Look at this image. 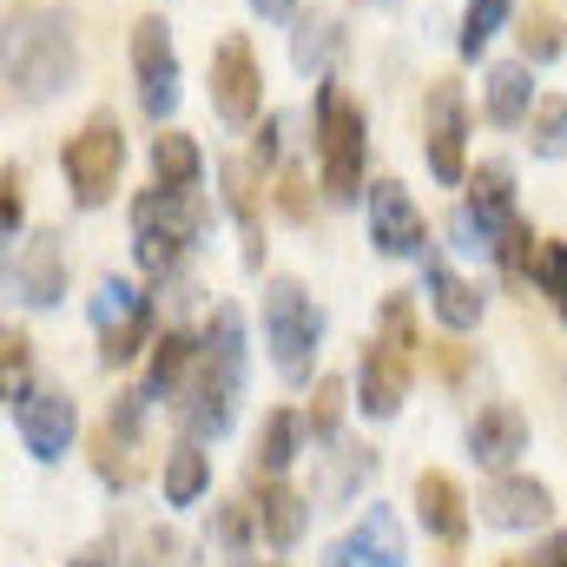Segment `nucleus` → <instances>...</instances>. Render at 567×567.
<instances>
[{"mask_svg":"<svg viewBox=\"0 0 567 567\" xmlns=\"http://www.w3.org/2000/svg\"><path fill=\"white\" fill-rule=\"evenodd\" d=\"M198 178H205V158H198L192 133H158V140H152V185L198 192Z\"/></svg>","mask_w":567,"mask_h":567,"instance_id":"obj_25","label":"nucleus"},{"mask_svg":"<svg viewBox=\"0 0 567 567\" xmlns=\"http://www.w3.org/2000/svg\"><path fill=\"white\" fill-rule=\"evenodd\" d=\"M416 515H423V528L442 548H462L468 542V495H462L455 475H442V468H423L416 475Z\"/></svg>","mask_w":567,"mask_h":567,"instance_id":"obj_14","label":"nucleus"},{"mask_svg":"<svg viewBox=\"0 0 567 567\" xmlns=\"http://www.w3.org/2000/svg\"><path fill=\"white\" fill-rule=\"evenodd\" d=\"M140 567H192V548L172 528H145L140 535Z\"/></svg>","mask_w":567,"mask_h":567,"instance_id":"obj_38","label":"nucleus"},{"mask_svg":"<svg viewBox=\"0 0 567 567\" xmlns=\"http://www.w3.org/2000/svg\"><path fill=\"white\" fill-rule=\"evenodd\" d=\"M192 370H198V337H185V330L152 337V377H145V396H178V390L192 383Z\"/></svg>","mask_w":567,"mask_h":567,"instance_id":"obj_21","label":"nucleus"},{"mask_svg":"<svg viewBox=\"0 0 567 567\" xmlns=\"http://www.w3.org/2000/svg\"><path fill=\"white\" fill-rule=\"evenodd\" d=\"M350 567H410V542H403V522L377 502L357 528H350Z\"/></svg>","mask_w":567,"mask_h":567,"instance_id":"obj_17","label":"nucleus"},{"mask_svg":"<svg viewBox=\"0 0 567 567\" xmlns=\"http://www.w3.org/2000/svg\"><path fill=\"white\" fill-rule=\"evenodd\" d=\"M528 449V416L515 403H482V416L468 423V455L482 468H508Z\"/></svg>","mask_w":567,"mask_h":567,"instance_id":"obj_15","label":"nucleus"},{"mask_svg":"<svg viewBox=\"0 0 567 567\" xmlns=\"http://www.w3.org/2000/svg\"><path fill=\"white\" fill-rule=\"evenodd\" d=\"M423 158H429V178H442V185L468 178V100H462V80H429Z\"/></svg>","mask_w":567,"mask_h":567,"instance_id":"obj_7","label":"nucleus"},{"mask_svg":"<svg viewBox=\"0 0 567 567\" xmlns=\"http://www.w3.org/2000/svg\"><path fill=\"white\" fill-rule=\"evenodd\" d=\"M548 515H555V495H548V482H535V475H495V482L482 488V522H488V528L522 535V528H548Z\"/></svg>","mask_w":567,"mask_h":567,"instance_id":"obj_13","label":"nucleus"},{"mask_svg":"<svg viewBox=\"0 0 567 567\" xmlns=\"http://www.w3.org/2000/svg\"><path fill=\"white\" fill-rule=\"evenodd\" d=\"M278 205H284V218H310V185H303L297 172L278 185Z\"/></svg>","mask_w":567,"mask_h":567,"instance_id":"obj_41","label":"nucleus"},{"mask_svg":"<svg viewBox=\"0 0 567 567\" xmlns=\"http://www.w3.org/2000/svg\"><path fill=\"white\" fill-rule=\"evenodd\" d=\"M205 488H212V455H205L198 442H178V449L165 455V502H172V508H192Z\"/></svg>","mask_w":567,"mask_h":567,"instance_id":"obj_26","label":"nucleus"},{"mask_svg":"<svg viewBox=\"0 0 567 567\" xmlns=\"http://www.w3.org/2000/svg\"><path fill=\"white\" fill-rule=\"evenodd\" d=\"M416 350H423V337H416V303H410V290H390L383 310H377V337L363 343V363H357V410H363V416L390 423V416L403 410V396H410V383H416V363H423Z\"/></svg>","mask_w":567,"mask_h":567,"instance_id":"obj_2","label":"nucleus"},{"mask_svg":"<svg viewBox=\"0 0 567 567\" xmlns=\"http://www.w3.org/2000/svg\"><path fill=\"white\" fill-rule=\"evenodd\" d=\"M423 290H429V310L442 317V330H455V337H462V330H475V323H482V310H488V297H482L468 278H455L449 265H429Z\"/></svg>","mask_w":567,"mask_h":567,"instance_id":"obj_18","label":"nucleus"},{"mask_svg":"<svg viewBox=\"0 0 567 567\" xmlns=\"http://www.w3.org/2000/svg\"><path fill=\"white\" fill-rule=\"evenodd\" d=\"M330 53H337V20H330V13H297V33H290L297 73H323Z\"/></svg>","mask_w":567,"mask_h":567,"instance_id":"obj_29","label":"nucleus"},{"mask_svg":"<svg viewBox=\"0 0 567 567\" xmlns=\"http://www.w3.org/2000/svg\"><path fill=\"white\" fill-rule=\"evenodd\" d=\"M13 290H20V303H33V310L60 303V290H66V258H60V238H53V231H40V238L20 251Z\"/></svg>","mask_w":567,"mask_h":567,"instance_id":"obj_16","label":"nucleus"},{"mask_svg":"<svg viewBox=\"0 0 567 567\" xmlns=\"http://www.w3.org/2000/svg\"><path fill=\"white\" fill-rule=\"evenodd\" d=\"M212 113H218V126H258V113H265L258 53H251V40H238V33L212 47Z\"/></svg>","mask_w":567,"mask_h":567,"instance_id":"obj_9","label":"nucleus"},{"mask_svg":"<svg viewBox=\"0 0 567 567\" xmlns=\"http://www.w3.org/2000/svg\"><path fill=\"white\" fill-rule=\"evenodd\" d=\"M13 423H20V442H27L33 462H60L80 435V410H73L66 390H27L13 403Z\"/></svg>","mask_w":567,"mask_h":567,"instance_id":"obj_12","label":"nucleus"},{"mask_svg":"<svg viewBox=\"0 0 567 567\" xmlns=\"http://www.w3.org/2000/svg\"><path fill=\"white\" fill-rule=\"evenodd\" d=\"M284 126H278V120H271V126H258V165H278V152H284Z\"/></svg>","mask_w":567,"mask_h":567,"instance_id":"obj_42","label":"nucleus"},{"mask_svg":"<svg viewBox=\"0 0 567 567\" xmlns=\"http://www.w3.org/2000/svg\"><path fill=\"white\" fill-rule=\"evenodd\" d=\"M80 20L66 7H47V0H27L7 13L0 27V80L13 100L27 106H47L60 100L73 80H80Z\"/></svg>","mask_w":567,"mask_h":567,"instance_id":"obj_1","label":"nucleus"},{"mask_svg":"<svg viewBox=\"0 0 567 567\" xmlns=\"http://www.w3.org/2000/svg\"><path fill=\"white\" fill-rule=\"evenodd\" d=\"M205 225H212V212H205V198H198V192L152 185V192L133 198V251H140V265L152 271V278L178 271V265H185V251L205 238Z\"/></svg>","mask_w":567,"mask_h":567,"instance_id":"obj_4","label":"nucleus"},{"mask_svg":"<svg viewBox=\"0 0 567 567\" xmlns=\"http://www.w3.org/2000/svg\"><path fill=\"white\" fill-rule=\"evenodd\" d=\"M145 390H126V396H113V410H106V423L93 429V475L106 482V488H133L145 475Z\"/></svg>","mask_w":567,"mask_h":567,"instance_id":"obj_8","label":"nucleus"},{"mask_svg":"<svg viewBox=\"0 0 567 567\" xmlns=\"http://www.w3.org/2000/svg\"><path fill=\"white\" fill-rule=\"evenodd\" d=\"M535 245H542V238H535V225H528L522 212H508V218L488 225V251H495V265H502L508 278H528V271H535Z\"/></svg>","mask_w":567,"mask_h":567,"instance_id":"obj_27","label":"nucleus"},{"mask_svg":"<svg viewBox=\"0 0 567 567\" xmlns=\"http://www.w3.org/2000/svg\"><path fill=\"white\" fill-rule=\"evenodd\" d=\"M27 390H33V343L27 330L0 323V403H20Z\"/></svg>","mask_w":567,"mask_h":567,"instance_id":"obj_30","label":"nucleus"},{"mask_svg":"<svg viewBox=\"0 0 567 567\" xmlns=\"http://www.w3.org/2000/svg\"><path fill=\"white\" fill-rule=\"evenodd\" d=\"M145 297L133 290L126 278H100V290H93V323L106 330V323H126V317H140Z\"/></svg>","mask_w":567,"mask_h":567,"instance_id":"obj_36","label":"nucleus"},{"mask_svg":"<svg viewBox=\"0 0 567 567\" xmlns=\"http://www.w3.org/2000/svg\"><path fill=\"white\" fill-rule=\"evenodd\" d=\"M66 567H113V555H106V548H86V555H73Z\"/></svg>","mask_w":567,"mask_h":567,"instance_id":"obj_45","label":"nucleus"},{"mask_svg":"<svg viewBox=\"0 0 567 567\" xmlns=\"http://www.w3.org/2000/svg\"><path fill=\"white\" fill-rule=\"evenodd\" d=\"M370 245L383 258H423L429 218L416 212V198L403 192V178H377L370 185Z\"/></svg>","mask_w":567,"mask_h":567,"instance_id":"obj_11","label":"nucleus"},{"mask_svg":"<svg viewBox=\"0 0 567 567\" xmlns=\"http://www.w3.org/2000/svg\"><path fill=\"white\" fill-rule=\"evenodd\" d=\"M462 370H468V357H462V343H442V377H449V383H455V377H462Z\"/></svg>","mask_w":567,"mask_h":567,"instance_id":"obj_44","label":"nucleus"},{"mask_svg":"<svg viewBox=\"0 0 567 567\" xmlns=\"http://www.w3.org/2000/svg\"><path fill=\"white\" fill-rule=\"evenodd\" d=\"M297 435H303L297 410H271V416H265V429H258V468H265V475H284V468L297 462Z\"/></svg>","mask_w":567,"mask_h":567,"instance_id":"obj_31","label":"nucleus"},{"mask_svg":"<svg viewBox=\"0 0 567 567\" xmlns=\"http://www.w3.org/2000/svg\"><path fill=\"white\" fill-rule=\"evenodd\" d=\"M468 212L482 218V231L515 212V165H508V158H482V165L468 172Z\"/></svg>","mask_w":567,"mask_h":567,"instance_id":"obj_24","label":"nucleus"},{"mask_svg":"<svg viewBox=\"0 0 567 567\" xmlns=\"http://www.w3.org/2000/svg\"><path fill=\"white\" fill-rule=\"evenodd\" d=\"M528 278H535V290L567 317V238H542V245H535V271H528Z\"/></svg>","mask_w":567,"mask_h":567,"instance_id":"obj_34","label":"nucleus"},{"mask_svg":"<svg viewBox=\"0 0 567 567\" xmlns=\"http://www.w3.org/2000/svg\"><path fill=\"white\" fill-rule=\"evenodd\" d=\"M317 178H323V198L330 205H350L370 192V126H363V106L323 80L317 93Z\"/></svg>","mask_w":567,"mask_h":567,"instance_id":"obj_3","label":"nucleus"},{"mask_svg":"<svg viewBox=\"0 0 567 567\" xmlns=\"http://www.w3.org/2000/svg\"><path fill=\"white\" fill-rule=\"evenodd\" d=\"M323 462H330V468L317 475V502H323V508H343V502L370 482V468H377V455H370L363 442H337Z\"/></svg>","mask_w":567,"mask_h":567,"instance_id":"obj_23","label":"nucleus"},{"mask_svg":"<svg viewBox=\"0 0 567 567\" xmlns=\"http://www.w3.org/2000/svg\"><path fill=\"white\" fill-rule=\"evenodd\" d=\"M528 152L535 158H561L567 152V100L561 93H535V106H528Z\"/></svg>","mask_w":567,"mask_h":567,"instance_id":"obj_28","label":"nucleus"},{"mask_svg":"<svg viewBox=\"0 0 567 567\" xmlns=\"http://www.w3.org/2000/svg\"><path fill=\"white\" fill-rule=\"evenodd\" d=\"M133 80H140V106L152 120H165L178 106V53H172V27L158 13L133 20Z\"/></svg>","mask_w":567,"mask_h":567,"instance_id":"obj_10","label":"nucleus"},{"mask_svg":"<svg viewBox=\"0 0 567 567\" xmlns=\"http://www.w3.org/2000/svg\"><path fill=\"white\" fill-rule=\"evenodd\" d=\"M515 40H522V60H535V66H548V60L561 53V27H555V13H548V7H535V13H522V27H515Z\"/></svg>","mask_w":567,"mask_h":567,"instance_id":"obj_35","label":"nucleus"},{"mask_svg":"<svg viewBox=\"0 0 567 567\" xmlns=\"http://www.w3.org/2000/svg\"><path fill=\"white\" fill-rule=\"evenodd\" d=\"M317 337H323L317 297L297 278H271V290H265V343H271V363H278L284 383H303V377H310Z\"/></svg>","mask_w":567,"mask_h":567,"instance_id":"obj_5","label":"nucleus"},{"mask_svg":"<svg viewBox=\"0 0 567 567\" xmlns=\"http://www.w3.org/2000/svg\"><path fill=\"white\" fill-rule=\"evenodd\" d=\"M60 172H66V185H73V198L93 212V205H106L113 192H120V172H126V133H120V120L113 113H93L66 152H60Z\"/></svg>","mask_w":567,"mask_h":567,"instance_id":"obj_6","label":"nucleus"},{"mask_svg":"<svg viewBox=\"0 0 567 567\" xmlns=\"http://www.w3.org/2000/svg\"><path fill=\"white\" fill-rule=\"evenodd\" d=\"M218 185H225V205H231V218H238V231H245V265L258 271V265H265V225H258V172H251L245 158H225V165H218Z\"/></svg>","mask_w":567,"mask_h":567,"instance_id":"obj_20","label":"nucleus"},{"mask_svg":"<svg viewBox=\"0 0 567 567\" xmlns=\"http://www.w3.org/2000/svg\"><path fill=\"white\" fill-rule=\"evenodd\" d=\"M535 106V80H528V60H508V66H488L482 80V120L488 126H522Z\"/></svg>","mask_w":567,"mask_h":567,"instance_id":"obj_19","label":"nucleus"},{"mask_svg":"<svg viewBox=\"0 0 567 567\" xmlns=\"http://www.w3.org/2000/svg\"><path fill=\"white\" fill-rule=\"evenodd\" d=\"M258 535L271 542V548H297V535H303V495L297 488H284L278 475L271 482H258Z\"/></svg>","mask_w":567,"mask_h":567,"instance_id":"obj_22","label":"nucleus"},{"mask_svg":"<svg viewBox=\"0 0 567 567\" xmlns=\"http://www.w3.org/2000/svg\"><path fill=\"white\" fill-rule=\"evenodd\" d=\"M20 218H27V198H20V165H7V172H0V245L20 231Z\"/></svg>","mask_w":567,"mask_h":567,"instance_id":"obj_40","label":"nucleus"},{"mask_svg":"<svg viewBox=\"0 0 567 567\" xmlns=\"http://www.w3.org/2000/svg\"><path fill=\"white\" fill-rule=\"evenodd\" d=\"M140 350H152V303H145L140 317H126V323H106V330H100V363H106V370H126Z\"/></svg>","mask_w":567,"mask_h":567,"instance_id":"obj_32","label":"nucleus"},{"mask_svg":"<svg viewBox=\"0 0 567 567\" xmlns=\"http://www.w3.org/2000/svg\"><path fill=\"white\" fill-rule=\"evenodd\" d=\"M251 528H258V515H245V508H218V515H212V542H225L231 555H245Z\"/></svg>","mask_w":567,"mask_h":567,"instance_id":"obj_39","label":"nucleus"},{"mask_svg":"<svg viewBox=\"0 0 567 567\" xmlns=\"http://www.w3.org/2000/svg\"><path fill=\"white\" fill-rule=\"evenodd\" d=\"M310 435H323V442H337V429H343V377H323L317 390H310V416H303Z\"/></svg>","mask_w":567,"mask_h":567,"instance_id":"obj_37","label":"nucleus"},{"mask_svg":"<svg viewBox=\"0 0 567 567\" xmlns=\"http://www.w3.org/2000/svg\"><path fill=\"white\" fill-rule=\"evenodd\" d=\"M251 13H258V20H290L297 0H251Z\"/></svg>","mask_w":567,"mask_h":567,"instance_id":"obj_43","label":"nucleus"},{"mask_svg":"<svg viewBox=\"0 0 567 567\" xmlns=\"http://www.w3.org/2000/svg\"><path fill=\"white\" fill-rule=\"evenodd\" d=\"M502 20H508V0H468L462 7V60H482V47L502 33Z\"/></svg>","mask_w":567,"mask_h":567,"instance_id":"obj_33","label":"nucleus"}]
</instances>
